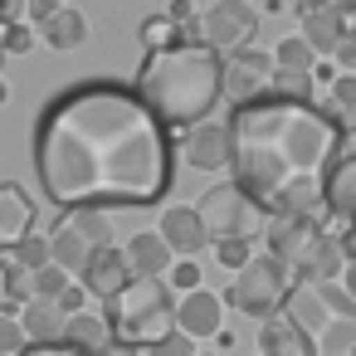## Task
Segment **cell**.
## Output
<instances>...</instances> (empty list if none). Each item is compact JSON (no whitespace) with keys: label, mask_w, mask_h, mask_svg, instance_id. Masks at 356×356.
<instances>
[{"label":"cell","mask_w":356,"mask_h":356,"mask_svg":"<svg viewBox=\"0 0 356 356\" xmlns=\"http://www.w3.org/2000/svg\"><path fill=\"white\" fill-rule=\"evenodd\" d=\"M337 122L356 127V74H337V83L327 88V103H322Z\"/></svg>","instance_id":"25"},{"label":"cell","mask_w":356,"mask_h":356,"mask_svg":"<svg viewBox=\"0 0 356 356\" xmlns=\"http://www.w3.org/2000/svg\"><path fill=\"white\" fill-rule=\"evenodd\" d=\"M166 283H171L176 293H195V288H200V264H195V259H176V268L166 273Z\"/></svg>","instance_id":"33"},{"label":"cell","mask_w":356,"mask_h":356,"mask_svg":"<svg viewBox=\"0 0 356 356\" xmlns=\"http://www.w3.org/2000/svg\"><path fill=\"white\" fill-rule=\"evenodd\" d=\"M103 317H108V327H113V341L147 351V346H156L161 337L176 332V293H171L166 278L137 273L118 298L103 302Z\"/></svg>","instance_id":"5"},{"label":"cell","mask_w":356,"mask_h":356,"mask_svg":"<svg viewBox=\"0 0 356 356\" xmlns=\"http://www.w3.org/2000/svg\"><path fill=\"white\" fill-rule=\"evenodd\" d=\"M59 6H64V0H25V15H30V25H44Z\"/></svg>","instance_id":"39"},{"label":"cell","mask_w":356,"mask_h":356,"mask_svg":"<svg viewBox=\"0 0 356 356\" xmlns=\"http://www.w3.org/2000/svg\"><path fill=\"white\" fill-rule=\"evenodd\" d=\"M127 264H132V273H147V278H166L171 268H176V249L161 239V234H152V229H142V234H132L127 239Z\"/></svg>","instance_id":"19"},{"label":"cell","mask_w":356,"mask_h":356,"mask_svg":"<svg viewBox=\"0 0 356 356\" xmlns=\"http://www.w3.org/2000/svg\"><path fill=\"white\" fill-rule=\"evenodd\" d=\"M327 215L337 225L356 220V156H337V166L327 176Z\"/></svg>","instance_id":"21"},{"label":"cell","mask_w":356,"mask_h":356,"mask_svg":"<svg viewBox=\"0 0 356 356\" xmlns=\"http://www.w3.org/2000/svg\"><path fill=\"white\" fill-rule=\"evenodd\" d=\"M210 249H215V259H220L225 273H239V268L254 259V239H220V244H210Z\"/></svg>","instance_id":"30"},{"label":"cell","mask_w":356,"mask_h":356,"mask_svg":"<svg viewBox=\"0 0 356 356\" xmlns=\"http://www.w3.org/2000/svg\"><path fill=\"white\" fill-rule=\"evenodd\" d=\"M341 288L356 298V264H346V273H341Z\"/></svg>","instance_id":"43"},{"label":"cell","mask_w":356,"mask_h":356,"mask_svg":"<svg viewBox=\"0 0 356 356\" xmlns=\"http://www.w3.org/2000/svg\"><path fill=\"white\" fill-rule=\"evenodd\" d=\"M15 264H20V268H30V273L49 268V264H54L49 234H25V239H20V249H15Z\"/></svg>","instance_id":"28"},{"label":"cell","mask_w":356,"mask_h":356,"mask_svg":"<svg viewBox=\"0 0 356 356\" xmlns=\"http://www.w3.org/2000/svg\"><path fill=\"white\" fill-rule=\"evenodd\" d=\"M176 332H186L191 341L220 337V332H225V298L210 293V288L181 293V298H176Z\"/></svg>","instance_id":"12"},{"label":"cell","mask_w":356,"mask_h":356,"mask_svg":"<svg viewBox=\"0 0 356 356\" xmlns=\"http://www.w3.org/2000/svg\"><path fill=\"white\" fill-rule=\"evenodd\" d=\"M64 341H74V346H83V351H108L113 346V327H108V317L103 312H79V317H69V327H64Z\"/></svg>","instance_id":"24"},{"label":"cell","mask_w":356,"mask_h":356,"mask_svg":"<svg viewBox=\"0 0 356 356\" xmlns=\"http://www.w3.org/2000/svg\"><path fill=\"white\" fill-rule=\"evenodd\" d=\"M332 64L341 69V74H356V25L346 30V40L337 44V54H332Z\"/></svg>","instance_id":"38"},{"label":"cell","mask_w":356,"mask_h":356,"mask_svg":"<svg viewBox=\"0 0 356 356\" xmlns=\"http://www.w3.org/2000/svg\"><path fill=\"white\" fill-rule=\"evenodd\" d=\"M132 278H137V273H132V264H127V249L108 244V249H98V254H93V264H88V273H83L79 283H83L93 298H103V302H108V298H118Z\"/></svg>","instance_id":"18"},{"label":"cell","mask_w":356,"mask_h":356,"mask_svg":"<svg viewBox=\"0 0 356 356\" xmlns=\"http://www.w3.org/2000/svg\"><path fill=\"white\" fill-rule=\"evenodd\" d=\"M0 59H6V54H0Z\"/></svg>","instance_id":"46"},{"label":"cell","mask_w":356,"mask_h":356,"mask_svg":"<svg viewBox=\"0 0 356 356\" xmlns=\"http://www.w3.org/2000/svg\"><path fill=\"white\" fill-rule=\"evenodd\" d=\"M10 302V254H0V312Z\"/></svg>","instance_id":"41"},{"label":"cell","mask_w":356,"mask_h":356,"mask_svg":"<svg viewBox=\"0 0 356 356\" xmlns=\"http://www.w3.org/2000/svg\"><path fill=\"white\" fill-rule=\"evenodd\" d=\"M259 351H264V356H312L307 341H302V332H298L283 312L259 327Z\"/></svg>","instance_id":"23"},{"label":"cell","mask_w":356,"mask_h":356,"mask_svg":"<svg viewBox=\"0 0 356 356\" xmlns=\"http://www.w3.org/2000/svg\"><path fill=\"white\" fill-rule=\"evenodd\" d=\"M25 346H30V337H25L20 312H0V356H20Z\"/></svg>","instance_id":"31"},{"label":"cell","mask_w":356,"mask_h":356,"mask_svg":"<svg viewBox=\"0 0 356 356\" xmlns=\"http://www.w3.org/2000/svg\"><path fill=\"white\" fill-rule=\"evenodd\" d=\"M156 234L176 249V259H195L200 249H210V234H205V220L195 205H171L156 225Z\"/></svg>","instance_id":"16"},{"label":"cell","mask_w":356,"mask_h":356,"mask_svg":"<svg viewBox=\"0 0 356 356\" xmlns=\"http://www.w3.org/2000/svg\"><path fill=\"white\" fill-rule=\"evenodd\" d=\"M40 191L59 210H142L171 191L176 142L147 98L113 79L54 93L30 132Z\"/></svg>","instance_id":"1"},{"label":"cell","mask_w":356,"mask_h":356,"mask_svg":"<svg viewBox=\"0 0 356 356\" xmlns=\"http://www.w3.org/2000/svg\"><path fill=\"white\" fill-rule=\"evenodd\" d=\"M322 229H327V225L312 220V215H268L264 239H268V254H273V259H283L288 268H298V259L312 249V239H317Z\"/></svg>","instance_id":"11"},{"label":"cell","mask_w":356,"mask_h":356,"mask_svg":"<svg viewBox=\"0 0 356 356\" xmlns=\"http://www.w3.org/2000/svg\"><path fill=\"white\" fill-rule=\"evenodd\" d=\"M200 356H205V351H200Z\"/></svg>","instance_id":"47"},{"label":"cell","mask_w":356,"mask_h":356,"mask_svg":"<svg viewBox=\"0 0 356 356\" xmlns=\"http://www.w3.org/2000/svg\"><path fill=\"white\" fill-rule=\"evenodd\" d=\"M298 283H341V273H346V254H341V239H337V229H322L317 239H312V249L298 259Z\"/></svg>","instance_id":"17"},{"label":"cell","mask_w":356,"mask_h":356,"mask_svg":"<svg viewBox=\"0 0 356 356\" xmlns=\"http://www.w3.org/2000/svg\"><path fill=\"white\" fill-rule=\"evenodd\" d=\"M317 6H332V10H341L346 20H356V0H317Z\"/></svg>","instance_id":"42"},{"label":"cell","mask_w":356,"mask_h":356,"mask_svg":"<svg viewBox=\"0 0 356 356\" xmlns=\"http://www.w3.org/2000/svg\"><path fill=\"white\" fill-rule=\"evenodd\" d=\"M69 283H74V278H69L59 264H49V268H40V273H35V298H49V302H59V293H64Z\"/></svg>","instance_id":"32"},{"label":"cell","mask_w":356,"mask_h":356,"mask_svg":"<svg viewBox=\"0 0 356 356\" xmlns=\"http://www.w3.org/2000/svg\"><path fill=\"white\" fill-rule=\"evenodd\" d=\"M312 74H302V69H278L273 74V93L278 98H298V103H312Z\"/></svg>","instance_id":"29"},{"label":"cell","mask_w":356,"mask_h":356,"mask_svg":"<svg viewBox=\"0 0 356 356\" xmlns=\"http://www.w3.org/2000/svg\"><path fill=\"white\" fill-rule=\"evenodd\" d=\"M181 156L195 171H220L229 166V122H200L191 132H181Z\"/></svg>","instance_id":"15"},{"label":"cell","mask_w":356,"mask_h":356,"mask_svg":"<svg viewBox=\"0 0 356 356\" xmlns=\"http://www.w3.org/2000/svg\"><path fill=\"white\" fill-rule=\"evenodd\" d=\"M142 356H200V351H195V341H191L186 332H171V337H161L156 346H147Z\"/></svg>","instance_id":"34"},{"label":"cell","mask_w":356,"mask_h":356,"mask_svg":"<svg viewBox=\"0 0 356 356\" xmlns=\"http://www.w3.org/2000/svg\"><path fill=\"white\" fill-rule=\"evenodd\" d=\"M25 234H35V195L20 181H0V254H15Z\"/></svg>","instance_id":"13"},{"label":"cell","mask_w":356,"mask_h":356,"mask_svg":"<svg viewBox=\"0 0 356 356\" xmlns=\"http://www.w3.org/2000/svg\"><path fill=\"white\" fill-rule=\"evenodd\" d=\"M40 30V40L49 44V49H59V54H69V49H79L83 40H88V15L79 10V6H59L44 25H35Z\"/></svg>","instance_id":"20"},{"label":"cell","mask_w":356,"mask_h":356,"mask_svg":"<svg viewBox=\"0 0 356 356\" xmlns=\"http://www.w3.org/2000/svg\"><path fill=\"white\" fill-rule=\"evenodd\" d=\"M166 15L181 25V35H186V40H200V15H195V6H191V0H171V6H166Z\"/></svg>","instance_id":"35"},{"label":"cell","mask_w":356,"mask_h":356,"mask_svg":"<svg viewBox=\"0 0 356 356\" xmlns=\"http://www.w3.org/2000/svg\"><path fill=\"white\" fill-rule=\"evenodd\" d=\"M293 283H298V273H293L283 259H273V254H254V259L234 273V283L225 288V302H229L234 312H244V317L268 322L273 312H283Z\"/></svg>","instance_id":"6"},{"label":"cell","mask_w":356,"mask_h":356,"mask_svg":"<svg viewBox=\"0 0 356 356\" xmlns=\"http://www.w3.org/2000/svg\"><path fill=\"white\" fill-rule=\"evenodd\" d=\"M346 122L317 103L254 98L229 113V181L264 215H327V176L341 156Z\"/></svg>","instance_id":"2"},{"label":"cell","mask_w":356,"mask_h":356,"mask_svg":"<svg viewBox=\"0 0 356 356\" xmlns=\"http://www.w3.org/2000/svg\"><path fill=\"white\" fill-rule=\"evenodd\" d=\"M283 317L302 332L312 356H356V298L341 283H293Z\"/></svg>","instance_id":"4"},{"label":"cell","mask_w":356,"mask_h":356,"mask_svg":"<svg viewBox=\"0 0 356 356\" xmlns=\"http://www.w3.org/2000/svg\"><path fill=\"white\" fill-rule=\"evenodd\" d=\"M20 322H25V337H30V341H64V327H69V317H64L59 302H49V298L25 302V307H20Z\"/></svg>","instance_id":"22"},{"label":"cell","mask_w":356,"mask_h":356,"mask_svg":"<svg viewBox=\"0 0 356 356\" xmlns=\"http://www.w3.org/2000/svg\"><path fill=\"white\" fill-rule=\"evenodd\" d=\"M200 220H205V234H210V244H220V239H259L264 234V225H268V215L234 186V181H225V186H210L205 195H200Z\"/></svg>","instance_id":"8"},{"label":"cell","mask_w":356,"mask_h":356,"mask_svg":"<svg viewBox=\"0 0 356 356\" xmlns=\"http://www.w3.org/2000/svg\"><path fill=\"white\" fill-rule=\"evenodd\" d=\"M259 356H264V351H259Z\"/></svg>","instance_id":"48"},{"label":"cell","mask_w":356,"mask_h":356,"mask_svg":"<svg viewBox=\"0 0 356 356\" xmlns=\"http://www.w3.org/2000/svg\"><path fill=\"white\" fill-rule=\"evenodd\" d=\"M0 15H10V0H0Z\"/></svg>","instance_id":"45"},{"label":"cell","mask_w":356,"mask_h":356,"mask_svg":"<svg viewBox=\"0 0 356 356\" xmlns=\"http://www.w3.org/2000/svg\"><path fill=\"white\" fill-rule=\"evenodd\" d=\"M298 20H302L298 35L317 49V59H332L337 44L346 40V30L356 25V20H346L341 10H332V6H317V0H302V6H298Z\"/></svg>","instance_id":"14"},{"label":"cell","mask_w":356,"mask_h":356,"mask_svg":"<svg viewBox=\"0 0 356 356\" xmlns=\"http://www.w3.org/2000/svg\"><path fill=\"white\" fill-rule=\"evenodd\" d=\"M137 35H142L147 54H152V49H171V44H181V40H186V35H181V25H176L171 15H147Z\"/></svg>","instance_id":"27"},{"label":"cell","mask_w":356,"mask_h":356,"mask_svg":"<svg viewBox=\"0 0 356 356\" xmlns=\"http://www.w3.org/2000/svg\"><path fill=\"white\" fill-rule=\"evenodd\" d=\"M20 356H98V351H83L74 341H30Z\"/></svg>","instance_id":"36"},{"label":"cell","mask_w":356,"mask_h":356,"mask_svg":"<svg viewBox=\"0 0 356 356\" xmlns=\"http://www.w3.org/2000/svg\"><path fill=\"white\" fill-rule=\"evenodd\" d=\"M6 98H10V83H6V79H0V103H6Z\"/></svg>","instance_id":"44"},{"label":"cell","mask_w":356,"mask_h":356,"mask_svg":"<svg viewBox=\"0 0 356 356\" xmlns=\"http://www.w3.org/2000/svg\"><path fill=\"white\" fill-rule=\"evenodd\" d=\"M88 298H93V293H88L83 283H69V288L59 293V312H64V317H79V312H88Z\"/></svg>","instance_id":"37"},{"label":"cell","mask_w":356,"mask_h":356,"mask_svg":"<svg viewBox=\"0 0 356 356\" xmlns=\"http://www.w3.org/2000/svg\"><path fill=\"white\" fill-rule=\"evenodd\" d=\"M259 35V10L249 0H215V6L200 15V40L220 54H234V49H249Z\"/></svg>","instance_id":"9"},{"label":"cell","mask_w":356,"mask_h":356,"mask_svg":"<svg viewBox=\"0 0 356 356\" xmlns=\"http://www.w3.org/2000/svg\"><path fill=\"white\" fill-rule=\"evenodd\" d=\"M337 239H341L346 264H356V220H341V225H337Z\"/></svg>","instance_id":"40"},{"label":"cell","mask_w":356,"mask_h":356,"mask_svg":"<svg viewBox=\"0 0 356 356\" xmlns=\"http://www.w3.org/2000/svg\"><path fill=\"white\" fill-rule=\"evenodd\" d=\"M273 64H278V69H302V74H312V69H317V49H312L302 35H288V40H278Z\"/></svg>","instance_id":"26"},{"label":"cell","mask_w":356,"mask_h":356,"mask_svg":"<svg viewBox=\"0 0 356 356\" xmlns=\"http://www.w3.org/2000/svg\"><path fill=\"white\" fill-rule=\"evenodd\" d=\"M132 88L147 98V108L171 132H191V127L210 122L215 103L225 98V54L210 49L205 40H181L171 49H152L137 69Z\"/></svg>","instance_id":"3"},{"label":"cell","mask_w":356,"mask_h":356,"mask_svg":"<svg viewBox=\"0 0 356 356\" xmlns=\"http://www.w3.org/2000/svg\"><path fill=\"white\" fill-rule=\"evenodd\" d=\"M273 74H278L273 54H264V49H254V44L225 54V93L234 98V108H244V103H254V98H268V93H273Z\"/></svg>","instance_id":"10"},{"label":"cell","mask_w":356,"mask_h":356,"mask_svg":"<svg viewBox=\"0 0 356 356\" xmlns=\"http://www.w3.org/2000/svg\"><path fill=\"white\" fill-rule=\"evenodd\" d=\"M113 244V225H108V210H64L49 229V249H54V264L74 278L88 273L93 254Z\"/></svg>","instance_id":"7"}]
</instances>
